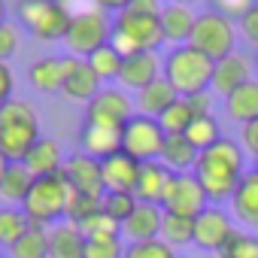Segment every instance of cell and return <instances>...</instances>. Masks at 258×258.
<instances>
[{"label": "cell", "mask_w": 258, "mask_h": 258, "mask_svg": "<svg viewBox=\"0 0 258 258\" xmlns=\"http://www.w3.org/2000/svg\"><path fill=\"white\" fill-rule=\"evenodd\" d=\"M246 173V155L243 146H237L234 140L222 137L219 143H213L210 149L201 152L198 164H195V176L207 191V201L213 207L225 204L234 198L240 179Z\"/></svg>", "instance_id": "6da1fadb"}, {"label": "cell", "mask_w": 258, "mask_h": 258, "mask_svg": "<svg viewBox=\"0 0 258 258\" xmlns=\"http://www.w3.org/2000/svg\"><path fill=\"white\" fill-rule=\"evenodd\" d=\"M40 140V118L28 100H7L0 106V152L10 161H25Z\"/></svg>", "instance_id": "7a4b0ae2"}, {"label": "cell", "mask_w": 258, "mask_h": 258, "mask_svg": "<svg viewBox=\"0 0 258 258\" xmlns=\"http://www.w3.org/2000/svg\"><path fill=\"white\" fill-rule=\"evenodd\" d=\"M73 195L76 191L70 188V182L64 179V173L43 176V179L34 182V188H31L28 201L22 204V210H25V216H28L31 225L52 228V225H58V222L67 219V207H70Z\"/></svg>", "instance_id": "3957f363"}, {"label": "cell", "mask_w": 258, "mask_h": 258, "mask_svg": "<svg viewBox=\"0 0 258 258\" xmlns=\"http://www.w3.org/2000/svg\"><path fill=\"white\" fill-rule=\"evenodd\" d=\"M213 61L191 46H176L164 58V79L179 91V97H191L198 91H210L213 82Z\"/></svg>", "instance_id": "277c9868"}, {"label": "cell", "mask_w": 258, "mask_h": 258, "mask_svg": "<svg viewBox=\"0 0 258 258\" xmlns=\"http://www.w3.org/2000/svg\"><path fill=\"white\" fill-rule=\"evenodd\" d=\"M109 34H112L109 16L103 10H97V7H82V10H73V19H70L64 46L70 49V55H76V58L85 61L100 46L109 43Z\"/></svg>", "instance_id": "5b68a950"}, {"label": "cell", "mask_w": 258, "mask_h": 258, "mask_svg": "<svg viewBox=\"0 0 258 258\" xmlns=\"http://www.w3.org/2000/svg\"><path fill=\"white\" fill-rule=\"evenodd\" d=\"M188 46L198 49L201 55H207L216 64V61H222V58L237 52V25L231 19H225L222 13L207 10V13L198 16Z\"/></svg>", "instance_id": "8992f818"}, {"label": "cell", "mask_w": 258, "mask_h": 258, "mask_svg": "<svg viewBox=\"0 0 258 258\" xmlns=\"http://www.w3.org/2000/svg\"><path fill=\"white\" fill-rule=\"evenodd\" d=\"M22 25L43 43H55L67 37L70 28V10L61 4V0H19L16 7Z\"/></svg>", "instance_id": "52a82bcc"}, {"label": "cell", "mask_w": 258, "mask_h": 258, "mask_svg": "<svg viewBox=\"0 0 258 258\" xmlns=\"http://www.w3.org/2000/svg\"><path fill=\"white\" fill-rule=\"evenodd\" d=\"M164 140H167V134L161 131L158 118H149V115L137 112L131 121L124 124V131H121V152L137 158L140 164L143 161H161Z\"/></svg>", "instance_id": "ba28073f"}, {"label": "cell", "mask_w": 258, "mask_h": 258, "mask_svg": "<svg viewBox=\"0 0 258 258\" xmlns=\"http://www.w3.org/2000/svg\"><path fill=\"white\" fill-rule=\"evenodd\" d=\"M134 115H137L134 100L124 94V88H112V85H103L100 94L85 106V121L109 127V131H124V124Z\"/></svg>", "instance_id": "9c48e42d"}, {"label": "cell", "mask_w": 258, "mask_h": 258, "mask_svg": "<svg viewBox=\"0 0 258 258\" xmlns=\"http://www.w3.org/2000/svg\"><path fill=\"white\" fill-rule=\"evenodd\" d=\"M207 207H210V201H207V191L198 182V176L195 173H173L167 198H164V213L198 219Z\"/></svg>", "instance_id": "30bf717a"}, {"label": "cell", "mask_w": 258, "mask_h": 258, "mask_svg": "<svg viewBox=\"0 0 258 258\" xmlns=\"http://www.w3.org/2000/svg\"><path fill=\"white\" fill-rule=\"evenodd\" d=\"M112 31L127 37L140 52H155L161 43H164V34H161V19L158 16H143V13H134V10H124L112 19Z\"/></svg>", "instance_id": "8fae6325"}, {"label": "cell", "mask_w": 258, "mask_h": 258, "mask_svg": "<svg viewBox=\"0 0 258 258\" xmlns=\"http://www.w3.org/2000/svg\"><path fill=\"white\" fill-rule=\"evenodd\" d=\"M61 173H64V179L70 182V188H73L76 195H88V198H103V195H106L100 161L88 158L85 152L70 155V158L64 161Z\"/></svg>", "instance_id": "7c38bea8"}, {"label": "cell", "mask_w": 258, "mask_h": 258, "mask_svg": "<svg viewBox=\"0 0 258 258\" xmlns=\"http://www.w3.org/2000/svg\"><path fill=\"white\" fill-rule=\"evenodd\" d=\"M237 228L231 225V216L222 210V207H207L198 219H195V246L204 249V252H219L228 237L234 234Z\"/></svg>", "instance_id": "4fadbf2b"}, {"label": "cell", "mask_w": 258, "mask_h": 258, "mask_svg": "<svg viewBox=\"0 0 258 258\" xmlns=\"http://www.w3.org/2000/svg\"><path fill=\"white\" fill-rule=\"evenodd\" d=\"M79 61L82 58H76V55H61V58L49 55V58H40V61H34L28 67V82L37 91H64V82L79 67Z\"/></svg>", "instance_id": "5bb4252c"}, {"label": "cell", "mask_w": 258, "mask_h": 258, "mask_svg": "<svg viewBox=\"0 0 258 258\" xmlns=\"http://www.w3.org/2000/svg\"><path fill=\"white\" fill-rule=\"evenodd\" d=\"M164 73V61L158 58V52H137L131 58H124L121 73H118V85L127 91H143L146 85H152L158 76Z\"/></svg>", "instance_id": "9a60e30c"}, {"label": "cell", "mask_w": 258, "mask_h": 258, "mask_svg": "<svg viewBox=\"0 0 258 258\" xmlns=\"http://www.w3.org/2000/svg\"><path fill=\"white\" fill-rule=\"evenodd\" d=\"M246 82H252V61H249L243 52H234V55L216 61V67H213V82H210L213 91L231 97V94H234L237 88H243Z\"/></svg>", "instance_id": "2e32d148"}, {"label": "cell", "mask_w": 258, "mask_h": 258, "mask_svg": "<svg viewBox=\"0 0 258 258\" xmlns=\"http://www.w3.org/2000/svg\"><path fill=\"white\" fill-rule=\"evenodd\" d=\"M170 179H173V170H167L161 161H143L140 164V173H137L134 198L140 204H158V207H164Z\"/></svg>", "instance_id": "e0dca14e"}, {"label": "cell", "mask_w": 258, "mask_h": 258, "mask_svg": "<svg viewBox=\"0 0 258 258\" xmlns=\"http://www.w3.org/2000/svg\"><path fill=\"white\" fill-rule=\"evenodd\" d=\"M161 222H164V207L137 201V210L131 213V219L121 222V237H127L131 243L155 240V237H161Z\"/></svg>", "instance_id": "ac0fdd59"}, {"label": "cell", "mask_w": 258, "mask_h": 258, "mask_svg": "<svg viewBox=\"0 0 258 258\" xmlns=\"http://www.w3.org/2000/svg\"><path fill=\"white\" fill-rule=\"evenodd\" d=\"M100 170H103L106 191H134L137 173H140V161L131 158L127 152H115L106 161H100Z\"/></svg>", "instance_id": "d6986e66"}, {"label": "cell", "mask_w": 258, "mask_h": 258, "mask_svg": "<svg viewBox=\"0 0 258 258\" xmlns=\"http://www.w3.org/2000/svg\"><path fill=\"white\" fill-rule=\"evenodd\" d=\"M79 146H82V152L88 158L106 161L109 155L121 152V131H109V127H100V124L85 121L82 131H79Z\"/></svg>", "instance_id": "ffe728a7"}, {"label": "cell", "mask_w": 258, "mask_h": 258, "mask_svg": "<svg viewBox=\"0 0 258 258\" xmlns=\"http://www.w3.org/2000/svg\"><path fill=\"white\" fill-rule=\"evenodd\" d=\"M161 34H164V43H176V46H188L191 40V31H195V22L198 16L191 13V7H182V4H167L161 10Z\"/></svg>", "instance_id": "44dd1931"}, {"label": "cell", "mask_w": 258, "mask_h": 258, "mask_svg": "<svg viewBox=\"0 0 258 258\" xmlns=\"http://www.w3.org/2000/svg\"><path fill=\"white\" fill-rule=\"evenodd\" d=\"M49 258H85V234L73 222H58L49 228Z\"/></svg>", "instance_id": "7402d4cb"}, {"label": "cell", "mask_w": 258, "mask_h": 258, "mask_svg": "<svg viewBox=\"0 0 258 258\" xmlns=\"http://www.w3.org/2000/svg\"><path fill=\"white\" fill-rule=\"evenodd\" d=\"M179 100V91L164 79V73L152 82V85H146L143 91H137V112L140 115H149V118H158L161 112H167L173 103Z\"/></svg>", "instance_id": "603a6c76"}, {"label": "cell", "mask_w": 258, "mask_h": 258, "mask_svg": "<svg viewBox=\"0 0 258 258\" xmlns=\"http://www.w3.org/2000/svg\"><path fill=\"white\" fill-rule=\"evenodd\" d=\"M64 161H67V158H64L61 146H58L55 140H49V137H40L37 146L28 152V158H25L22 164L34 173V179H43V176H55V173H61Z\"/></svg>", "instance_id": "cb8c5ba5"}, {"label": "cell", "mask_w": 258, "mask_h": 258, "mask_svg": "<svg viewBox=\"0 0 258 258\" xmlns=\"http://www.w3.org/2000/svg\"><path fill=\"white\" fill-rule=\"evenodd\" d=\"M234 216L246 228H258V170H246L234 198H231Z\"/></svg>", "instance_id": "d4e9b609"}, {"label": "cell", "mask_w": 258, "mask_h": 258, "mask_svg": "<svg viewBox=\"0 0 258 258\" xmlns=\"http://www.w3.org/2000/svg\"><path fill=\"white\" fill-rule=\"evenodd\" d=\"M201 158V149H195L185 134H176V137H167L164 140V149H161V164L173 173H195V164Z\"/></svg>", "instance_id": "484cf974"}, {"label": "cell", "mask_w": 258, "mask_h": 258, "mask_svg": "<svg viewBox=\"0 0 258 258\" xmlns=\"http://www.w3.org/2000/svg\"><path fill=\"white\" fill-rule=\"evenodd\" d=\"M34 182H37L34 173H31L22 161H13L10 170H7V176L0 179V198L7 201V207H22V204L28 201Z\"/></svg>", "instance_id": "4316f807"}, {"label": "cell", "mask_w": 258, "mask_h": 258, "mask_svg": "<svg viewBox=\"0 0 258 258\" xmlns=\"http://www.w3.org/2000/svg\"><path fill=\"white\" fill-rule=\"evenodd\" d=\"M100 88H103V82H100V76L91 70V64L88 61H79V67L67 76V82H64V94L70 97V100H82L85 106L100 94Z\"/></svg>", "instance_id": "83f0119b"}, {"label": "cell", "mask_w": 258, "mask_h": 258, "mask_svg": "<svg viewBox=\"0 0 258 258\" xmlns=\"http://www.w3.org/2000/svg\"><path fill=\"white\" fill-rule=\"evenodd\" d=\"M225 109L234 121L240 124H249V121H258V79L246 82L243 88H237L231 97H225Z\"/></svg>", "instance_id": "f1b7e54d"}, {"label": "cell", "mask_w": 258, "mask_h": 258, "mask_svg": "<svg viewBox=\"0 0 258 258\" xmlns=\"http://www.w3.org/2000/svg\"><path fill=\"white\" fill-rule=\"evenodd\" d=\"M28 228H31V222L22 207H0V246L13 249Z\"/></svg>", "instance_id": "f546056e"}, {"label": "cell", "mask_w": 258, "mask_h": 258, "mask_svg": "<svg viewBox=\"0 0 258 258\" xmlns=\"http://www.w3.org/2000/svg\"><path fill=\"white\" fill-rule=\"evenodd\" d=\"M10 252L13 258H49V228L31 225Z\"/></svg>", "instance_id": "4dcf8cb0"}, {"label": "cell", "mask_w": 258, "mask_h": 258, "mask_svg": "<svg viewBox=\"0 0 258 258\" xmlns=\"http://www.w3.org/2000/svg\"><path fill=\"white\" fill-rule=\"evenodd\" d=\"M161 240L170 243L173 249H176V246H191V243H195V219L164 213V222H161Z\"/></svg>", "instance_id": "1f68e13d"}, {"label": "cell", "mask_w": 258, "mask_h": 258, "mask_svg": "<svg viewBox=\"0 0 258 258\" xmlns=\"http://www.w3.org/2000/svg\"><path fill=\"white\" fill-rule=\"evenodd\" d=\"M185 140L195 146V149H210L213 143L222 140V131H219V121L216 115H195V121L188 124V131H185Z\"/></svg>", "instance_id": "d6a6232c"}, {"label": "cell", "mask_w": 258, "mask_h": 258, "mask_svg": "<svg viewBox=\"0 0 258 258\" xmlns=\"http://www.w3.org/2000/svg\"><path fill=\"white\" fill-rule=\"evenodd\" d=\"M191 121H195V112H191V106H188V100H185V97H179L167 112H161V115H158V124H161V131H164L167 137L185 134Z\"/></svg>", "instance_id": "836d02e7"}, {"label": "cell", "mask_w": 258, "mask_h": 258, "mask_svg": "<svg viewBox=\"0 0 258 258\" xmlns=\"http://www.w3.org/2000/svg\"><path fill=\"white\" fill-rule=\"evenodd\" d=\"M88 64H91V70L100 76V82H112V79H118V73H121V64H124V58L106 43V46H100L91 58H85Z\"/></svg>", "instance_id": "e575fe53"}, {"label": "cell", "mask_w": 258, "mask_h": 258, "mask_svg": "<svg viewBox=\"0 0 258 258\" xmlns=\"http://www.w3.org/2000/svg\"><path fill=\"white\" fill-rule=\"evenodd\" d=\"M216 255L219 258H258V237H252L246 231H234Z\"/></svg>", "instance_id": "d590c367"}, {"label": "cell", "mask_w": 258, "mask_h": 258, "mask_svg": "<svg viewBox=\"0 0 258 258\" xmlns=\"http://www.w3.org/2000/svg\"><path fill=\"white\" fill-rule=\"evenodd\" d=\"M134 210H137L134 191H106V195H103V213H106L109 219H115L118 225H121L124 219H131Z\"/></svg>", "instance_id": "8d00e7d4"}, {"label": "cell", "mask_w": 258, "mask_h": 258, "mask_svg": "<svg viewBox=\"0 0 258 258\" xmlns=\"http://www.w3.org/2000/svg\"><path fill=\"white\" fill-rule=\"evenodd\" d=\"M124 258H176V249L170 243H164L161 237H155V240H143V243H127Z\"/></svg>", "instance_id": "74e56055"}, {"label": "cell", "mask_w": 258, "mask_h": 258, "mask_svg": "<svg viewBox=\"0 0 258 258\" xmlns=\"http://www.w3.org/2000/svg\"><path fill=\"white\" fill-rule=\"evenodd\" d=\"M85 258H124L121 237H85Z\"/></svg>", "instance_id": "f35d334b"}, {"label": "cell", "mask_w": 258, "mask_h": 258, "mask_svg": "<svg viewBox=\"0 0 258 258\" xmlns=\"http://www.w3.org/2000/svg\"><path fill=\"white\" fill-rule=\"evenodd\" d=\"M103 210V198H88V195H73L70 207H67V222L82 225L85 219H91L94 213Z\"/></svg>", "instance_id": "ab89813d"}, {"label": "cell", "mask_w": 258, "mask_h": 258, "mask_svg": "<svg viewBox=\"0 0 258 258\" xmlns=\"http://www.w3.org/2000/svg\"><path fill=\"white\" fill-rule=\"evenodd\" d=\"M79 228H82L85 237H121V225H118L115 219H109L103 210L94 213L91 219H85Z\"/></svg>", "instance_id": "60d3db41"}, {"label": "cell", "mask_w": 258, "mask_h": 258, "mask_svg": "<svg viewBox=\"0 0 258 258\" xmlns=\"http://www.w3.org/2000/svg\"><path fill=\"white\" fill-rule=\"evenodd\" d=\"M210 4H213V10H216V13H222L225 19L240 22V19L255 7V0H210Z\"/></svg>", "instance_id": "b9f144b4"}, {"label": "cell", "mask_w": 258, "mask_h": 258, "mask_svg": "<svg viewBox=\"0 0 258 258\" xmlns=\"http://www.w3.org/2000/svg\"><path fill=\"white\" fill-rule=\"evenodd\" d=\"M22 46V37H19V28L16 25H0V61H10Z\"/></svg>", "instance_id": "7bdbcfd3"}, {"label": "cell", "mask_w": 258, "mask_h": 258, "mask_svg": "<svg viewBox=\"0 0 258 258\" xmlns=\"http://www.w3.org/2000/svg\"><path fill=\"white\" fill-rule=\"evenodd\" d=\"M237 25H240V34H243L252 46H258V4H255Z\"/></svg>", "instance_id": "ee69618b"}, {"label": "cell", "mask_w": 258, "mask_h": 258, "mask_svg": "<svg viewBox=\"0 0 258 258\" xmlns=\"http://www.w3.org/2000/svg\"><path fill=\"white\" fill-rule=\"evenodd\" d=\"M13 91H16V76H13V67L7 61H0V106L7 100H13Z\"/></svg>", "instance_id": "f6af8a7d"}, {"label": "cell", "mask_w": 258, "mask_h": 258, "mask_svg": "<svg viewBox=\"0 0 258 258\" xmlns=\"http://www.w3.org/2000/svg\"><path fill=\"white\" fill-rule=\"evenodd\" d=\"M185 100H188V106H191L195 115H213V94L210 91H198V94H191Z\"/></svg>", "instance_id": "bcb514c9"}, {"label": "cell", "mask_w": 258, "mask_h": 258, "mask_svg": "<svg viewBox=\"0 0 258 258\" xmlns=\"http://www.w3.org/2000/svg\"><path fill=\"white\" fill-rule=\"evenodd\" d=\"M243 146L258 158V121H249L243 124Z\"/></svg>", "instance_id": "7dc6e473"}, {"label": "cell", "mask_w": 258, "mask_h": 258, "mask_svg": "<svg viewBox=\"0 0 258 258\" xmlns=\"http://www.w3.org/2000/svg\"><path fill=\"white\" fill-rule=\"evenodd\" d=\"M127 10H134V13H143V16H161V0H134Z\"/></svg>", "instance_id": "c3c4849f"}, {"label": "cell", "mask_w": 258, "mask_h": 258, "mask_svg": "<svg viewBox=\"0 0 258 258\" xmlns=\"http://www.w3.org/2000/svg\"><path fill=\"white\" fill-rule=\"evenodd\" d=\"M131 4H134V0H94V7H97V10H103V13H115V16L124 13Z\"/></svg>", "instance_id": "681fc988"}, {"label": "cell", "mask_w": 258, "mask_h": 258, "mask_svg": "<svg viewBox=\"0 0 258 258\" xmlns=\"http://www.w3.org/2000/svg\"><path fill=\"white\" fill-rule=\"evenodd\" d=\"M10 164H13V161H10V158H7L4 152H0V179H4V176H7V170H10Z\"/></svg>", "instance_id": "f907efd6"}, {"label": "cell", "mask_w": 258, "mask_h": 258, "mask_svg": "<svg viewBox=\"0 0 258 258\" xmlns=\"http://www.w3.org/2000/svg\"><path fill=\"white\" fill-rule=\"evenodd\" d=\"M7 22V7H4V0H0V25Z\"/></svg>", "instance_id": "816d5d0a"}, {"label": "cell", "mask_w": 258, "mask_h": 258, "mask_svg": "<svg viewBox=\"0 0 258 258\" xmlns=\"http://www.w3.org/2000/svg\"><path fill=\"white\" fill-rule=\"evenodd\" d=\"M170 4H182V7H191V4H198V0H170Z\"/></svg>", "instance_id": "f5cc1de1"}, {"label": "cell", "mask_w": 258, "mask_h": 258, "mask_svg": "<svg viewBox=\"0 0 258 258\" xmlns=\"http://www.w3.org/2000/svg\"><path fill=\"white\" fill-rule=\"evenodd\" d=\"M255 67H258V52H255Z\"/></svg>", "instance_id": "db71d44e"}, {"label": "cell", "mask_w": 258, "mask_h": 258, "mask_svg": "<svg viewBox=\"0 0 258 258\" xmlns=\"http://www.w3.org/2000/svg\"><path fill=\"white\" fill-rule=\"evenodd\" d=\"M255 170H258V158H255Z\"/></svg>", "instance_id": "11a10c76"}, {"label": "cell", "mask_w": 258, "mask_h": 258, "mask_svg": "<svg viewBox=\"0 0 258 258\" xmlns=\"http://www.w3.org/2000/svg\"><path fill=\"white\" fill-rule=\"evenodd\" d=\"M0 258H4V252H0Z\"/></svg>", "instance_id": "9f6ffc18"}]
</instances>
